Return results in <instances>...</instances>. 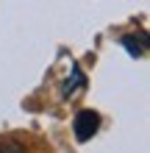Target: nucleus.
Masks as SVG:
<instances>
[{
    "mask_svg": "<svg viewBox=\"0 0 150 153\" xmlns=\"http://www.w3.org/2000/svg\"><path fill=\"white\" fill-rule=\"evenodd\" d=\"M98 125H100V114L98 111H92V109L78 111V117H75V137H78V142L92 139L95 134H98Z\"/></svg>",
    "mask_w": 150,
    "mask_h": 153,
    "instance_id": "obj_1",
    "label": "nucleus"
},
{
    "mask_svg": "<svg viewBox=\"0 0 150 153\" xmlns=\"http://www.w3.org/2000/svg\"><path fill=\"white\" fill-rule=\"evenodd\" d=\"M0 153H25L20 142H0Z\"/></svg>",
    "mask_w": 150,
    "mask_h": 153,
    "instance_id": "obj_2",
    "label": "nucleus"
}]
</instances>
